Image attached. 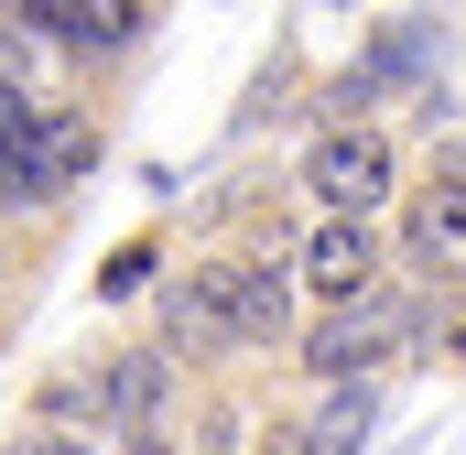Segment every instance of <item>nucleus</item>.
Returning a JSON list of instances; mask_svg holds the SVG:
<instances>
[{"label": "nucleus", "instance_id": "obj_3", "mask_svg": "<svg viewBox=\"0 0 466 455\" xmlns=\"http://www.w3.org/2000/svg\"><path fill=\"white\" fill-rule=\"evenodd\" d=\"M390 249H401V282L434 293V304H466V130H434L423 163H412V196L390 217Z\"/></svg>", "mask_w": 466, "mask_h": 455}, {"label": "nucleus", "instance_id": "obj_5", "mask_svg": "<svg viewBox=\"0 0 466 455\" xmlns=\"http://www.w3.org/2000/svg\"><path fill=\"white\" fill-rule=\"evenodd\" d=\"M293 271H304V304L315 315H348V304H369V293L401 282V249H390V228H369V217H304Z\"/></svg>", "mask_w": 466, "mask_h": 455}, {"label": "nucleus", "instance_id": "obj_9", "mask_svg": "<svg viewBox=\"0 0 466 455\" xmlns=\"http://www.w3.org/2000/svg\"><path fill=\"white\" fill-rule=\"evenodd\" d=\"M44 66H55V55L33 44V22H22V11H0V87H44Z\"/></svg>", "mask_w": 466, "mask_h": 455}, {"label": "nucleus", "instance_id": "obj_1", "mask_svg": "<svg viewBox=\"0 0 466 455\" xmlns=\"http://www.w3.org/2000/svg\"><path fill=\"white\" fill-rule=\"evenodd\" d=\"M456 304H434V293H412V282H390V293H369L348 315H315L304 347H293V379L304 390H358V379H390L401 358H423L434 326H445Z\"/></svg>", "mask_w": 466, "mask_h": 455}, {"label": "nucleus", "instance_id": "obj_4", "mask_svg": "<svg viewBox=\"0 0 466 455\" xmlns=\"http://www.w3.org/2000/svg\"><path fill=\"white\" fill-rule=\"evenodd\" d=\"M22 22H33V44L55 55V66H76V76H109L130 66L152 33H163V0H11Z\"/></svg>", "mask_w": 466, "mask_h": 455}, {"label": "nucleus", "instance_id": "obj_2", "mask_svg": "<svg viewBox=\"0 0 466 455\" xmlns=\"http://www.w3.org/2000/svg\"><path fill=\"white\" fill-rule=\"evenodd\" d=\"M293 196H304V217H369V228H390L401 196H412V152H401L390 119L304 130V152H293Z\"/></svg>", "mask_w": 466, "mask_h": 455}, {"label": "nucleus", "instance_id": "obj_10", "mask_svg": "<svg viewBox=\"0 0 466 455\" xmlns=\"http://www.w3.org/2000/svg\"><path fill=\"white\" fill-rule=\"evenodd\" d=\"M249 455H337V445L315 434V412H271V423H260V445H249Z\"/></svg>", "mask_w": 466, "mask_h": 455}, {"label": "nucleus", "instance_id": "obj_13", "mask_svg": "<svg viewBox=\"0 0 466 455\" xmlns=\"http://www.w3.org/2000/svg\"><path fill=\"white\" fill-rule=\"evenodd\" d=\"M109 455H185L174 434H130V445H109Z\"/></svg>", "mask_w": 466, "mask_h": 455}, {"label": "nucleus", "instance_id": "obj_11", "mask_svg": "<svg viewBox=\"0 0 466 455\" xmlns=\"http://www.w3.org/2000/svg\"><path fill=\"white\" fill-rule=\"evenodd\" d=\"M0 455H98V445H87V434H33V423H22Z\"/></svg>", "mask_w": 466, "mask_h": 455}, {"label": "nucleus", "instance_id": "obj_12", "mask_svg": "<svg viewBox=\"0 0 466 455\" xmlns=\"http://www.w3.org/2000/svg\"><path fill=\"white\" fill-rule=\"evenodd\" d=\"M22 304H33V271H22V282H0V347H11V326H22Z\"/></svg>", "mask_w": 466, "mask_h": 455}, {"label": "nucleus", "instance_id": "obj_8", "mask_svg": "<svg viewBox=\"0 0 466 455\" xmlns=\"http://www.w3.org/2000/svg\"><path fill=\"white\" fill-rule=\"evenodd\" d=\"M304 412H315V434H326L337 455H369V423H380V379H358V390H315Z\"/></svg>", "mask_w": 466, "mask_h": 455}, {"label": "nucleus", "instance_id": "obj_7", "mask_svg": "<svg viewBox=\"0 0 466 455\" xmlns=\"http://www.w3.org/2000/svg\"><path fill=\"white\" fill-rule=\"evenodd\" d=\"M163 249H174V228H163V217L130 228L109 260H98V304H152V293H163Z\"/></svg>", "mask_w": 466, "mask_h": 455}, {"label": "nucleus", "instance_id": "obj_6", "mask_svg": "<svg viewBox=\"0 0 466 455\" xmlns=\"http://www.w3.org/2000/svg\"><path fill=\"white\" fill-rule=\"evenodd\" d=\"M260 423H271V412H260L238 379H196L185 412H174V445H185V455H249V445H260Z\"/></svg>", "mask_w": 466, "mask_h": 455}, {"label": "nucleus", "instance_id": "obj_14", "mask_svg": "<svg viewBox=\"0 0 466 455\" xmlns=\"http://www.w3.org/2000/svg\"><path fill=\"white\" fill-rule=\"evenodd\" d=\"M445 358H456V369H466V315H456V326H445Z\"/></svg>", "mask_w": 466, "mask_h": 455}, {"label": "nucleus", "instance_id": "obj_15", "mask_svg": "<svg viewBox=\"0 0 466 455\" xmlns=\"http://www.w3.org/2000/svg\"><path fill=\"white\" fill-rule=\"evenodd\" d=\"M0 217H11V207H0Z\"/></svg>", "mask_w": 466, "mask_h": 455}]
</instances>
